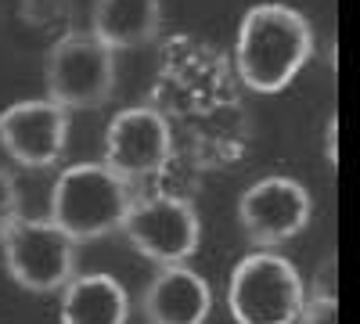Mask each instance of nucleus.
Wrapping results in <instances>:
<instances>
[{"instance_id":"ddd939ff","label":"nucleus","mask_w":360,"mask_h":324,"mask_svg":"<svg viewBox=\"0 0 360 324\" xmlns=\"http://www.w3.org/2000/svg\"><path fill=\"white\" fill-rule=\"evenodd\" d=\"M295 324H339V296L307 292V299H303V306H299Z\"/></svg>"},{"instance_id":"9b49d317","label":"nucleus","mask_w":360,"mask_h":324,"mask_svg":"<svg viewBox=\"0 0 360 324\" xmlns=\"http://www.w3.org/2000/svg\"><path fill=\"white\" fill-rule=\"evenodd\" d=\"M130 296L112 274H72L58 299V324H127Z\"/></svg>"},{"instance_id":"39448f33","label":"nucleus","mask_w":360,"mask_h":324,"mask_svg":"<svg viewBox=\"0 0 360 324\" xmlns=\"http://www.w3.org/2000/svg\"><path fill=\"white\" fill-rule=\"evenodd\" d=\"M47 101L76 108H101L115 91V54L90 33H72L58 40L44 65Z\"/></svg>"},{"instance_id":"6e6552de","label":"nucleus","mask_w":360,"mask_h":324,"mask_svg":"<svg viewBox=\"0 0 360 324\" xmlns=\"http://www.w3.org/2000/svg\"><path fill=\"white\" fill-rule=\"evenodd\" d=\"M173 155V134L166 115L137 105L115 112V119L105 127V155L101 162L119 173L123 181H141V176L159 173Z\"/></svg>"},{"instance_id":"20e7f679","label":"nucleus","mask_w":360,"mask_h":324,"mask_svg":"<svg viewBox=\"0 0 360 324\" xmlns=\"http://www.w3.org/2000/svg\"><path fill=\"white\" fill-rule=\"evenodd\" d=\"M76 249L79 242H72L58 223L33 216H15L11 227L0 234L8 278L37 296H51L69 285V278L76 274Z\"/></svg>"},{"instance_id":"423d86ee","label":"nucleus","mask_w":360,"mask_h":324,"mask_svg":"<svg viewBox=\"0 0 360 324\" xmlns=\"http://www.w3.org/2000/svg\"><path fill=\"white\" fill-rule=\"evenodd\" d=\"M123 238L152 263H188L202 242V220L188 198L176 195H152L130 198L123 213Z\"/></svg>"},{"instance_id":"f03ea898","label":"nucleus","mask_w":360,"mask_h":324,"mask_svg":"<svg viewBox=\"0 0 360 324\" xmlns=\"http://www.w3.org/2000/svg\"><path fill=\"white\" fill-rule=\"evenodd\" d=\"M130 205V181L112 173L105 162H76L58 173L51 188V223L72 242H94L119 231Z\"/></svg>"},{"instance_id":"f8f14e48","label":"nucleus","mask_w":360,"mask_h":324,"mask_svg":"<svg viewBox=\"0 0 360 324\" xmlns=\"http://www.w3.org/2000/svg\"><path fill=\"white\" fill-rule=\"evenodd\" d=\"M162 25V0H94L90 37L115 51L152 44Z\"/></svg>"},{"instance_id":"f257e3e1","label":"nucleus","mask_w":360,"mask_h":324,"mask_svg":"<svg viewBox=\"0 0 360 324\" xmlns=\"http://www.w3.org/2000/svg\"><path fill=\"white\" fill-rule=\"evenodd\" d=\"M314 54V29L288 4H252L242 15L234 44L238 76L256 94H278Z\"/></svg>"},{"instance_id":"7ed1b4c3","label":"nucleus","mask_w":360,"mask_h":324,"mask_svg":"<svg viewBox=\"0 0 360 324\" xmlns=\"http://www.w3.org/2000/svg\"><path fill=\"white\" fill-rule=\"evenodd\" d=\"M307 285L295 263L274 249H256L238 259L227 281V310L234 324H295Z\"/></svg>"},{"instance_id":"4468645a","label":"nucleus","mask_w":360,"mask_h":324,"mask_svg":"<svg viewBox=\"0 0 360 324\" xmlns=\"http://www.w3.org/2000/svg\"><path fill=\"white\" fill-rule=\"evenodd\" d=\"M22 216V198H18V184L8 169H0V234L11 227V220Z\"/></svg>"},{"instance_id":"2eb2a0df","label":"nucleus","mask_w":360,"mask_h":324,"mask_svg":"<svg viewBox=\"0 0 360 324\" xmlns=\"http://www.w3.org/2000/svg\"><path fill=\"white\" fill-rule=\"evenodd\" d=\"M335 141H339V119L332 115V119H328V127H324V155H328V162H339V148H335Z\"/></svg>"},{"instance_id":"0eeeda50","label":"nucleus","mask_w":360,"mask_h":324,"mask_svg":"<svg viewBox=\"0 0 360 324\" xmlns=\"http://www.w3.org/2000/svg\"><path fill=\"white\" fill-rule=\"evenodd\" d=\"M314 216L310 191L292 176H263L249 184L238 198V223H242L249 245L274 249L303 234Z\"/></svg>"},{"instance_id":"1a4fd4ad","label":"nucleus","mask_w":360,"mask_h":324,"mask_svg":"<svg viewBox=\"0 0 360 324\" xmlns=\"http://www.w3.org/2000/svg\"><path fill=\"white\" fill-rule=\"evenodd\" d=\"M69 144V112L47 98L15 101L0 112V148L18 166L47 169L65 155Z\"/></svg>"},{"instance_id":"9d476101","label":"nucleus","mask_w":360,"mask_h":324,"mask_svg":"<svg viewBox=\"0 0 360 324\" xmlns=\"http://www.w3.org/2000/svg\"><path fill=\"white\" fill-rule=\"evenodd\" d=\"M141 310L148 324H205L213 310V288L188 263H162L144 288Z\"/></svg>"}]
</instances>
